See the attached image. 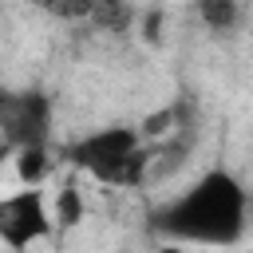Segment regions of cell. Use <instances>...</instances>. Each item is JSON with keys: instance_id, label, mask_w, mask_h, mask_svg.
Segmentation results:
<instances>
[{"instance_id": "277c9868", "label": "cell", "mask_w": 253, "mask_h": 253, "mask_svg": "<svg viewBox=\"0 0 253 253\" xmlns=\"http://www.w3.org/2000/svg\"><path fill=\"white\" fill-rule=\"evenodd\" d=\"M51 138V99L43 91H8L0 107V142L8 150L47 146Z\"/></svg>"}, {"instance_id": "7a4b0ae2", "label": "cell", "mask_w": 253, "mask_h": 253, "mask_svg": "<svg viewBox=\"0 0 253 253\" xmlns=\"http://www.w3.org/2000/svg\"><path fill=\"white\" fill-rule=\"evenodd\" d=\"M63 158L107 186H138L146 174V162H150L134 126L91 130V134L75 138L71 146H63Z\"/></svg>"}, {"instance_id": "5b68a950", "label": "cell", "mask_w": 253, "mask_h": 253, "mask_svg": "<svg viewBox=\"0 0 253 253\" xmlns=\"http://www.w3.org/2000/svg\"><path fill=\"white\" fill-rule=\"evenodd\" d=\"M194 12L198 20L210 28V32H233L241 24V0H194Z\"/></svg>"}, {"instance_id": "3957f363", "label": "cell", "mask_w": 253, "mask_h": 253, "mask_svg": "<svg viewBox=\"0 0 253 253\" xmlns=\"http://www.w3.org/2000/svg\"><path fill=\"white\" fill-rule=\"evenodd\" d=\"M51 225L55 221L47 213V198L40 194V186H20L16 194L0 198V245H8L12 253H24L36 241H43Z\"/></svg>"}, {"instance_id": "ba28073f", "label": "cell", "mask_w": 253, "mask_h": 253, "mask_svg": "<svg viewBox=\"0 0 253 253\" xmlns=\"http://www.w3.org/2000/svg\"><path fill=\"white\" fill-rule=\"evenodd\" d=\"M158 32H162V16H158V12H146V32H142V36H146V40H158Z\"/></svg>"}, {"instance_id": "8992f818", "label": "cell", "mask_w": 253, "mask_h": 253, "mask_svg": "<svg viewBox=\"0 0 253 253\" xmlns=\"http://www.w3.org/2000/svg\"><path fill=\"white\" fill-rule=\"evenodd\" d=\"M47 166H51L47 146H24V150H16V174H20L24 186H40L43 174H47Z\"/></svg>"}, {"instance_id": "30bf717a", "label": "cell", "mask_w": 253, "mask_h": 253, "mask_svg": "<svg viewBox=\"0 0 253 253\" xmlns=\"http://www.w3.org/2000/svg\"><path fill=\"white\" fill-rule=\"evenodd\" d=\"M249 225H253V190H249Z\"/></svg>"}, {"instance_id": "52a82bcc", "label": "cell", "mask_w": 253, "mask_h": 253, "mask_svg": "<svg viewBox=\"0 0 253 253\" xmlns=\"http://www.w3.org/2000/svg\"><path fill=\"white\" fill-rule=\"evenodd\" d=\"M79 217H83V198H79V190L75 186H63L59 190V198H55V225H63V229H71V225H79Z\"/></svg>"}, {"instance_id": "6da1fadb", "label": "cell", "mask_w": 253, "mask_h": 253, "mask_svg": "<svg viewBox=\"0 0 253 253\" xmlns=\"http://www.w3.org/2000/svg\"><path fill=\"white\" fill-rule=\"evenodd\" d=\"M150 225L154 233L178 245H206V249L237 245L249 233V190L233 170L213 166L198 174L178 198L158 206L150 213Z\"/></svg>"}, {"instance_id": "9c48e42d", "label": "cell", "mask_w": 253, "mask_h": 253, "mask_svg": "<svg viewBox=\"0 0 253 253\" xmlns=\"http://www.w3.org/2000/svg\"><path fill=\"white\" fill-rule=\"evenodd\" d=\"M4 99H8V87H4V83H0V107H4Z\"/></svg>"}]
</instances>
